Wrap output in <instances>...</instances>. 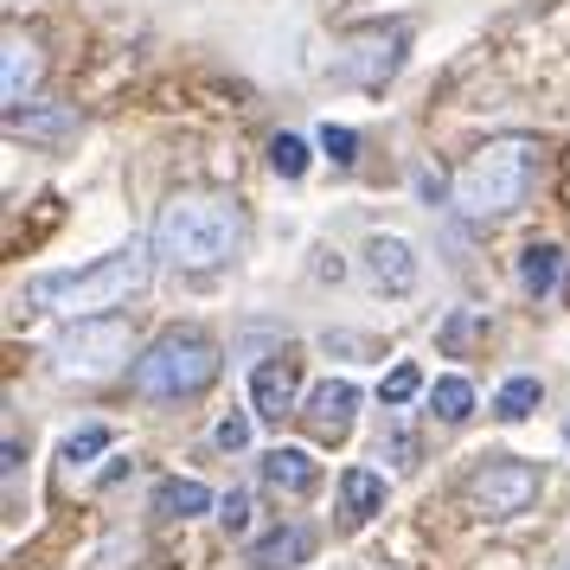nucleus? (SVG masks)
<instances>
[{
	"label": "nucleus",
	"mask_w": 570,
	"mask_h": 570,
	"mask_svg": "<svg viewBox=\"0 0 570 570\" xmlns=\"http://www.w3.org/2000/svg\"><path fill=\"white\" fill-rule=\"evenodd\" d=\"M250 218L232 193H174L148 225V250L174 269H225L244 250Z\"/></svg>",
	"instance_id": "f257e3e1"
},
{
	"label": "nucleus",
	"mask_w": 570,
	"mask_h": 570,
	"mask_svg": "<svg viewBox=\"0 0 570 570\" xmlns=\"http://www.w3.org/2000/svg\"><path fill=\"white\" fill-rule=\"evenodd\" d=\"M539 141L532 135H493L474 155L462 160V174L449 180V199L468 225H493V218H513L525 206V193L539 180Z\"/></svg>",
	"instance_id": "f03ea898"
},
{
	"label": "nucleus",
	"mask_w": 570,
	"mask_h": 570,
	"mask_svg": "<svg viewBox=\"0 0 570 570\" xmlns=\"http://www.w3.org/2000/svg\"><path fill=\"white\" fill-rule=\"evenodd\" d=\"M148 257H155V250L129 244V250H116V257L83 263V269L32 276L27 302L32 308H46V314H71V321H83V314H116V308H129L135 295L148 288Z\"/></svg>",
	"instance_id": "7ed1b4c3"
},
{
	"label": "nucleus",
	"mask_w": 570,
	"mask_h": 570,
	"mask_svg": "<svg viewBox=\"0 0 570 570\" xmlns=\"http://www.w3.org/2000/svg\"><path fill=\"white\" fill-rule=\"evenodd\" d=\"M218 340L199 334V327H167L155 346H141L129 365V385L148 397V404H180V397H199V391L218 379Z\"/></svg>",
	"instance_id": "20e7f679"
},
{
	"label": "nucleus",
	"mask_w": 570,
	"mask_h": 570,
	"mask_svg": "<svg viewBox=\"0 0 570 570\" xmlns=\"http://www.w3.org/2000/svg\"><path fill=\"white\" fill-rule=\"evenodd\" d=\"M129 360H135V334L122 314H83L46 346V365H52L58 385H104Z\"/></svg>",
	"instance_id": "39448f33"
},
{
	"label": "nucleus",
	"mask_w": 570,
	"mask_h": 570,
	"mask_svg": "<svg viewBox=\"0 0 570 570\" xmlns=\"http://www.w3.org/2000/svg\"><path fill=\"white\" fill-rule=\"evenodd\" d=\"M544 493V474H539V462H525V455H488V462L468 474V488H462V500H468V513L474 519H519V513H532V500Z\"/></svg>",
	"instance_id": "423d86ee"
},
{
	"label": "nucleus",
	"mask_w": 570,
	"mask_h": 570,
	"mask_svg": "<svg viewBox=\"0 0 570 570\" xmlns=\"http://www.w3.org/2000/svg\"><path fill=\"white\" fill-rule=\"evenodd\" d=\"M404 46H411V27H404V20H391V27H360V32H346L334 71L346 83H360V90H385V83L397 78V65H404Z\"/></svg>",
	"instance_id": "0eeeda50"
},
{
	"label": "nucleus",
	"mask_w": 570,
	"mask_h": 570,
	"mask_svg": "<svg viewBox=\"0 0 570 570\" xmlns=\"http://www.w3.org/2000/svg\"><path fill=\"white\" fill-rule=\"evenodd\" d=\"M353 416H360V385L353 379H321L302 397V423L314 442H346L353 436Z\"/></svg>",
	"instance_id": "6e6552de"
},
{
	"label": "nucleus",
	"mask_w": 570,
	"mask_h": 570,
	"mask_svg": "<svg viewBox=\"0 0 570 570\" xmlns=\"http://www.w3.org/2000/svg\"><path fill=\"white\" fill-rule=\"evenodd\" d=\"M365 269H372V283L385 288V295H411L416 276H423L416 250L404 244V237H391V232H372V237H365Z\"/></svg>",
	"instance_id": "1a4fd4ad"
},
{
	"label": "nucleus",
	"mask_w": 570,
	"mask_h": 570,
	"mask_svg": "<svg viewBox=\"0 0 570 570\" xmlns=\"http://www.w3.org/2000/svg\"><path fill=\"white\" fill-rule=\"evenodd\" d=\"M250 411L263 423H283V416H302V391H295V365L288 360H263L250 372Z\"/></svg>",
	"instance_id": "9d476101"
},
{
	"label": "nucleus",
	"mask_w": 570,
	"mask_h": 570,
	"mask_svg": "<svg viewBox=\"0 0 570 570\" xmlns=\"http://www.w3.org/2000/svg\"><path fill=\"white\" fill-rule=\"evenodd\" d=\"M39 71H46L39 46L20 27H7V58H0V97H7V109H27V97L39 90Z\"/></svg>",
	"instance_id": "9b49d317"
},
{
	"label": "nucleus",
	"mask_w": 570,
	"mask_h": 570,
	"mask_svg": "<svg viewBox=\"0 0 570 570\" xmlns=\"http://www.w3.org/2000/svg\"><path fill=\"white\" fill-rule=\"evenodd\" d=\"M263 488L288 493V500H302V493L321 488V462H314L308 449H295V442H276V449L263 455Z\"/></svg>",
	"instance_id": "f8f14e48"
},
{
	"label": "nucleus",
	"mask_w": 570,
	"mask_h": 570,
	"mask_svg": "<svg viewBox=\"0 0 570 570\" xmlns=\"http://www.w3.org/2000/svg\"><path fill=\"white\" fill-rule=\"evenodd\" d=\"M308 551H314L308 525H276L269 539L250 544V570H295V564H308Z\"/></svg>",
	"instance_id": "ddd939ff"
},
{
	"label": "nucleus",
	"mask_w": 570,
	"mask_h": 570,
	"mask_svg": "<svg viewBox=\"0 0 570 570\" xmlns=\"http://www.w3.org/2000/svg\"><path fill=\"white\" fill-rule=\"evenodd\" d=\"M558 276H564V250H558V244H525V250H519V288H525L532 302H544V295L558 288Z\"/></svg>",
	"instance_id": "4468645a"
},
{
	"label": "nucleus",
	"mask_w": 570,
	"mask_h": 570,
	"mask_svg": "<svg viewBox=\"0 0 570 570\" xmlns=\"http://www.w3.org/2000/svg\"><path fill=\"white\" fill-rule=\"evenodd\" d=\"M155 513L160 519H199V513H212V488L206 481H186V474H167L155 488Z\"/></svg>",
	"instance_id": "2eb2a0df"
},
{
	"label": "nucleus",
	"mask_w": 570,
	"mask_h": 570,
	"mask_svg": "<svg viewBox=\"0 0 570 570\" xmlns=\"http://www.w3.org/2000/svg\"><path fill=\"white\" fill-rule=\"evenodd\" d=\"M7 129L13 135H27V141H65V135L78 129V116L65 104H46V109H7Z\"/></svg>",
	"instance_id": "dca6fc26"
},
{
	"label": "nucleus",
	"mask_w": 570,
	"mask_h": 570,
	"mask_svg": "<svg viewBox=\"0 0 570 570\" xmlns=\"http://www.w3.org/2000/svg\"><path fill=\"white\" fill-rule=\"evenodd\" d=\"M340 500H346V519L365 525V519L385 507V474H372V468H346V474H340Z\"/></svg>",
	"instance_id": "f3484780"
},
{
	"label": "nucleus",
	"mask_w": 570,
	"mask_h": 570,
	"mask_svg": "<svg viewBox=\"0 0 570 570\" xmlns=\"http://www.w3.org/2000/svg\"><path fill=\"white\" fill-rule=\"evenodd\" d=\"M544 404V385L539 379H525V372H519V379H507V385H500V397H493V416H507V423H519V416H532Z\"/></svg>",
	"instance_id": "a211bd4d"
},
{
	"label": "nucleus",
	"mask_w": 570,
	"mask_h": 570,
	"mask_svg": "<svg viewBox=\"0 0 570 570\" xmlns=\"http://www.w3.org/2000/svg\"><path fill=\"white\" fill-rule=\"evenodd\" d=\"M430 411H436L442 423H468V416H474V385H468V379H436V385H430Z\"/></svg>",
	"instance_id": "6ab92c4d"
},
{
	"label": "nucleus",
	"mask_w": 570,
	"mask_h": 570,
	"mask_svg": "<svg viewBox=\"0 0 570 570\" xmlns=\"http://www.w3.org/2000/svg\"><path fill=\"white\" fill-rule=\"evenodd\" d=\"M474 334H488V308H455L449 321L436 327V340H442V353H462Z\"/></svg>",
	"instance_id": "aec40b11"
},
{
	"label": "nucleus",
	"mask_w": 570,
	"mask_h": 570,
	"mask_svg": "<svg viewBox=\"0 0 570 570\" xmlns=\"http://www.w3.org/2000/svg\"><path fill=\"white\" fill-rule=\"evenodd\" d=\"M416 391H423V372L404 360V365H391V372H385V385H379V404H385V411H404Z\"/></svg>",
	"instance_id": "412c9836"
},
{
	"label": "nucleus",
	"mask_w": 570,
	"mask_h": 570,
	"mask_svg": "<svg viewBox=\"0 0 570 570\" xmlns=\"http://www.w3.org/2000/svg\"><path fill=\"white\" fill-rule=\"evenodd\" d=\"M269 167H276L283 180H302V174H308V141H302V135H276V141H269Z\"/></svg>",
	"instance_id": "4be33fe9"
},
{
	"label": "nucleus",
	"mask_w": 570,
	"mask_h": 570,
	"mask_svg": "<svg viewBox=\"0 0 570 570\" xmlns=\"http://www.w3.org/2000/svg\"><path fill=\"white\" fill-rule=\"evenodd\" d=\"M104 449H109V430H104V423H83V430H71V436H65V462L83 468V462H97Z\"/></svg>",
	"instance_id": "5701e85b"
},
{
	"label": "nucleus",
	"mask_w": 570,
	"mask_h": 570,
	"mask_svg": "<svg viewBox=\"0 0 570 570\" xmlns=\"http://www.w3.org/2000/svg\"><path fill=\"white\" fill-rule=\"evenodd\" d=\"M321 148H327V160H334V167H353V160H360V129H340V122H327V129H321Z\"/></svg>",
	"instance_id": "b1692460"
},
{
	"label": "nucleus",
	"mask_w": 570,
	"mask_h": 570,
	"mask_svg": "<svg viewBox=\"0 0 570 570\" xmlns=\"http://www.w3.org/2000/svg\"><path fill=\"white\" fill-rule=\"evenodd\" d=\"M218 525H225L232 539H244V532H250V493H244V488H232L225 500H218Z\"/></svg>",
	"instance_id": "393cba45"
},
{
	"label": "nucleus",
	"mask_w": 570,
	"mask_h": 570,
	"mask_svg": "<svg viewBox=\"0 0 570 570\" xmlns=\"http://www.w3.org/2000/svg\"><path fill=\"white\" fill-rule=\"evenodd\" d=\"M212 442H218L225 455H237V449H250V416H244V411H232L225 423H218V430H212Z\"/></svg>",
	"instance_id": "a878e982"
},
{
	"label": "nucleus",
	"mask_w": 570,
	"mask_h": 570,
	"mask_svg": "<svg viewBox=\"0 0 570 570\" xmlns=\"http://www.w3.org/2000/svg\"><path fill=\"white\" fill-rule=\"evenodd\" d=\"M321 276H327V283H340V276H346V263H340L334 250H321Z\"/></svg>",
	"instance_id": "bb28decb"
},
{
	"label": "nucleus",
	"mask_w": 570,
	"mask_h": 570,
	"mask_svg": "<svg viewBox=\"0 0 570 570\" xmlns=\"http://www.w3.org/2000/svg\"><path fill=\"white\" fill-rule=\"evenodd\" d=\"M564 570H570V564H564Z\"/></svg>",
	"instance_id": "cd10ccee"
}]
</instances>
